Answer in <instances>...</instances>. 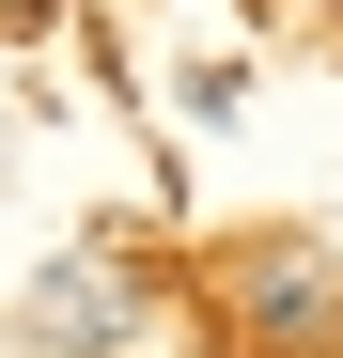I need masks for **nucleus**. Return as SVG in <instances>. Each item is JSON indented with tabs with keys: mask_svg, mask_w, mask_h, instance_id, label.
Wrapping results in <instances>:
<instances>
[{
	"mask_svg": "<svg viewBox=\"0 0 343 358\" xmlns=\"http://www.w3.org/2000/svg\"><path fill=\"white\" fill-rule=\"evenodd\" d=\"M234 296H250V312H265L250 343H328V312H343V280H328L312 250H265V265H250Z\"/></svg>",
	"mask_w": 343,
	"mask_h": 358,
	"instance_id": "1",
	"label": "nucleus"
},
{
	"mask_svg": "<svg viewBox=\"0 0 343 358\" xmlns=\"http://www.w3.org/2000/svg\"><path fill=\"white\" fill-rule=\"evenodd\" d=\"M141 296L109 280V265H63V280H31V343H125Z\"/></svg>",
	"mask_w": 343,
	"mask_h": 358,
	"instance_id": "2",
	"label": "nucleus"
},
{
	"mask_svg": "<svg viewBox=\"0 0 343 358\" xmlns=\"http://www.w3.org/2000/svg\"><path fill=\"white\" fill-rule=\"evenodd\" d=\"M31 16H47V0H0V31H31Z\"/></svg>",
	"mask_w": 343,
	"mask_h": 358,
	"instance_id": "3",
	"label": "nucleus"
}]
</instances>
